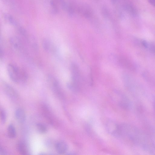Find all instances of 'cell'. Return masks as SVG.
<instances>
[{
	"instance_id": "obj_1",
	"label": "cell",
	"mask_w": 155,
	"mask_h": 155,
	"mask_svg": "<svg viewBox=\"0 0 155 155\" xmlns=\"http://www.w3.org/2000/svg\"><path fill=\"white\" fill-rule=\"evenodd\" d=\"M119 136L128 140L133 144L151 153H155V146L146 133L133 125H120Z\"/></svg>"
},
{
	"instance_id": "obj_2",
	"label": "cell",
	"mask_w": 155,
	"mask_h": 155,
	"mask_svg": "<svg viewBox=\"0 0 155 155\" xmlns=\"http://www.w3.org/2000/svg\"><path fill=\"white\" fill-rule=\"evenodd\" d=\"M71 70L72 82L70 83L72 90L75 91L80 87L81 80V74L78 67L75 63L71 64Z\"/></svg>"
},
{
	"instance_id": "obj_3",
	"label": "cell",
	"mask_w": 155,
	"mask_h": 155,
	"mask_svg": "<svg viewBox=\"0 0 155 155\" xmlns=\"http://www.w3.org/2000/svg\"><path fill=\"white\" fill-rule=\"evenodd\" d=\"M7 72L11 80L15 83L22 82L23 70H20L14 64L10 63L7 67Z\"/></svg>"
},
{
	"instance_id": "obj_4",
	"label": "cell",
	"mask_w": 155,
	"mask_h": 155,
	"mask_svg": "<svg viewBox=\"0 0 155 155\" xmlns=\"http://www.w3.org/2000/svg\"><path fill=\"white\" fill-rule=\"evenodd\" d=\"M48 83L53 91L57 95L61 93L59 83L56 78L52 75H48L47 77Z\"/></svg>"
},
{
	"instance_id": "obj_5",
	"label": "cell",
	"mask_w": 155,
	"mask_h": 155,
	"mask_svg": "<svg viewBox=\"0 0 155 155\" xmlns=\"http://www.w3.org/2000/svg\"><path fill=\"white\" fill-rule=\"evenodd\" d=\"M107 131L111 135L119 137L120 125L112 121H108L106 125Z\"/></svg>"
},
{
	"instance_id": "obj_6",
	"label": "cell",
	"mask_w": 155,
	"mask_h": 155,
	"mask_svg": "<svg viewBox=\"0 0 155 155\" xmlns=\"http://www.w3.org/2000/svg\"><path fill=\"white\" fill-rule=\"evenodd\" d=\"M2 84L4 91L8 96L12 99L18 98V94L13 88L5 82H3Z\"/></svg>"
},
{
	"instance_id": "obj_7",
	"label": "cell",
	"mask_w": 155,
	"mask_h": 155,
	"mask_svg": "<svg viewBox=\"0 0 155 155\" xmlns=\"http://www.w3.org/2000/svg\"><path fill=\"white\" fill-rule=\"evenodd\" d=\"M78 10L80 14L86 18H91L93 16L92 10L89 6L86 4L82 5L78 7Z\"/></svg>"
},
{
	"instance_id": "obj_8",
	"label": "cell",
	"mask_w": 155,
	"mask_h": 155,
	"mask_svg": "<svg viewBox=\"0 0 155 155\" xmlns=\"http://www.w3.org/2000/svg\"><path fill=\"white\" fill-rule=\"evenodd\" d=\"M55 148L57 153L60 154L66 153L68 149L67 144L64 141L58 142L55 145Z\"/></svg>"
},
{
	"instance_id": "obj_9",
	"label": "cell",
	"mask_w": 155,
	"mask_h": 155,
	"mask_svg": "<svg viewBox=\"0 0 155 155\" xmlns=\"http://www.w3.org/2000/svg\"><path fill=\"white\" fill-rule=\"evenodd\" d=\"M15 117L17 120L20 123H24L26 120L25 113L23 109L19 108L15 112Z\"/></svg>"
},
{
	"instance_id": "obj_10",
	"label": "cell",
	"mask_w": 155,
	"mask_h": 155,
	"mask_svg": "<svg viewBox=\"0 0 155 155\" xmlns=\"http://www.w3.org/2000/svg\"><path fill=\"white\" fill-rule=\"evenodd\" d=\"M10 42L11 45L17 50H21L23 45L20 39L16 36L12 37L10 38Z\"/></svg>"
},
{
	"instance_id": "obj_11",
	"label": "cell",
	"mask_w": 155,
	"mask_h": 155,
	"mask_svg": "<svg viewBox=\"0 0 155 155\" xmlns=\"http://www.w3.org/2000/svg\"><path fill=\"white\" fill-rule=\"evenodd\" d=\"M42 46L44 50L47 52L54 53L55 51L53 45L47 39H44L43 40Z\"/></svg>"
},
{
	"instance_id": "obj_12",
	"label": "cell",
	"mask_w": 155,
	"mask_h": 155,
	"mask_svg": "<svg viewBox=\"0 0 155 155\" xmlns=\"http://www.w3.org/2000/svg\"><path fill=\"white\" fill-rule=\"evenodd\" d=\"M17 149L21 154L23 155L28 154L29 148L27 145L23 141H20L18 144Z\"/></svg>"
},
{
	"instance_id": "obj_13",
	"label": "cell",
	"mask_w": 155,
	"mask_h": 155,
	"mask_svg": "<svg viewBox=\"0 0 155 155\" xmlns=\"http://www.w3.org/2000/svg\"><path fill=\"white\" fill-rule=\"evenodd\" d=\"M7 133L9 137L12 139L15 138L16 136V129L14 125L10 124L9 125L7 129Z\"/></svg>"
},
{
	"instance_id": "obj_14",
	"label": "cell",
	"mask_w": 155,
	"mask_h": 155,
	"mask_svg": "<svg viewBox=\"0 0 155 155\" xmlns=\"http://www.w3.org/2000/svg\"><path fill=\"white\" fill-rule=\"evenodd\" d=\"M36 127L37 131L41 134H45L47 131V127L43 124L38 123L36 124Z\"/></svg>"
},
{
	"instance_id": "obj_15",
	"label": "cell",
	"mask_w": 155,
	"mask_h": 155,
	"mask_svg": "<svg viewBox=\"0 0 155 155\" xmlns=\"http://www.w3.org/2000/svg\"><path fill=\"white\" fill-rule=\"evenodd\" d=\"M5 17L11 25L15 27L17 26L18 24L17 22L12 16L7 14L5 15Z\"/></svg>"
},
{
	"instance_id": "obj_16",
	"label": "cell",
	"mask_w": 155,
	"mask_h": 155,
	"mask_svg": "<svg viewBox=\"0 0 155 155\" xmlns=\"http://www.w3.org/2000/svg\"><path fill=\"white\" fill-rule=\"evenodd\" d=\"M101 14L106 19H108L110 17L109 12L107 7H103L101 9Z\"/></svg>"
},
{
	"instance_id": "obj_17",
	"label": "cell",
	"mask_w": 155,
	"mask_h": 155,
	"mask_svg": "<svg viewBox=\"0 0 155 155\" xmlns=\"http://www.w3.org/2000/svg\"><path fill=\"white\" fill-rule=\"evenodd\" d=\"M0 116L1 123L2 124H5L7 120V114L5 111L3 109H1Z\"/></svg>"
},
{
	"instance_id": "obj_18",
	"label": "cell",
	"mask_w": 155,
	"mask_h": 155,
	"mask_svg": "<svg viewBox=\"0 0 155 155\" xmlns=\"http://www.w3.org/2000/svg\"><path fill=\"white\" fill-rule=\"evenodd\" d=\"M18 30L19 33L23 36L27 38L28 34L26 31L23 28L19 27L18 28Z\"/></svg>"
},
{
	"instance_id": "obj_19",
	"label": "cell",
	"mask_w": 155,
	"mask_h": 155,
	"mask_svg": "<svg viewBox=\"0 0 155 155\" xmlns=\"http://www.w3.org/2000/svg\"><path fill=\"white\" fill-rule=\"evenodd\" d=\"M67 11L68 12L69 15L70 16H72L73 15L75 12L74 7L72 5H69Z\"/></svg>"
},
{
	"instance_id": "obj_20",
	"label": "cell",
	"mask_w": 155,
	"mask_h": 155,
	"mask_svg": "<svg viewBox=\"0 0 155 155\" xmlns=\"http://www.w3.org/2000/svg\"><path fill=\"white\" fill-rule=\"evenodd\" d=\"M61 5L63 9L64 10L67 11L69 5L63 0H61Z\"/></svg>"
},
{
	"instance_id": "obj_21",
	"label": "cell",
	"mask_w": 155,
	"mask_h": 155,
	"mask_svg": "<svg viewBox=\"0 0 155 155\" xmlns=\"http://www.w3.org/2000/svg\"><path fill=\"white\" fill-rule=\"evenodd\" d=\"M7 154L6 151L1 146L0 147V155H6Z\"/></svg>"
},
{
	"instance_id": "obj_22",
	"label": "cell",
	"mask_w": 155,
	"mask_h": 155,
	"mask_svg": "<svg viewBox=\"0 0 155 155\" xmlns=\"http://www.w3.org/2000/svg\"><path fill=\"white\" fill-rule=\"evenodd\" d=\"M149 3L155 7V0H148Z\"/></svg>"
},
{
	"instance_id": "obj_23",
	"label": "cell",
	"mask_w": 155,
	"mask_h": 155,
	"mask_svg": "<svg viewBox=\"0 0 155 155\" xmlns=\"http://www.w3.org/2000/svg\"><path fill=\"white\" fill-rule=\"evenodd\" d=\"M0 52H1V53H0V56H1V59L4 57V54L3 50H2L1 48Z\"/></svg>"
},
{
	"instance_id": "obj_24",
	"label": "cell",
	"mask_w": 155,
	"mask_h": 155,
	"mask_svg": "<svg viewBox=\"0 0 155 155\" xmlns=\"http://www.w3.org/2000/svg\"><path fill=\"white\" fill-rule=\"evenodd\" d=\"M111 2L113 4H116V1H117V0H110Z\"/></svg>"
}]
</instances>
